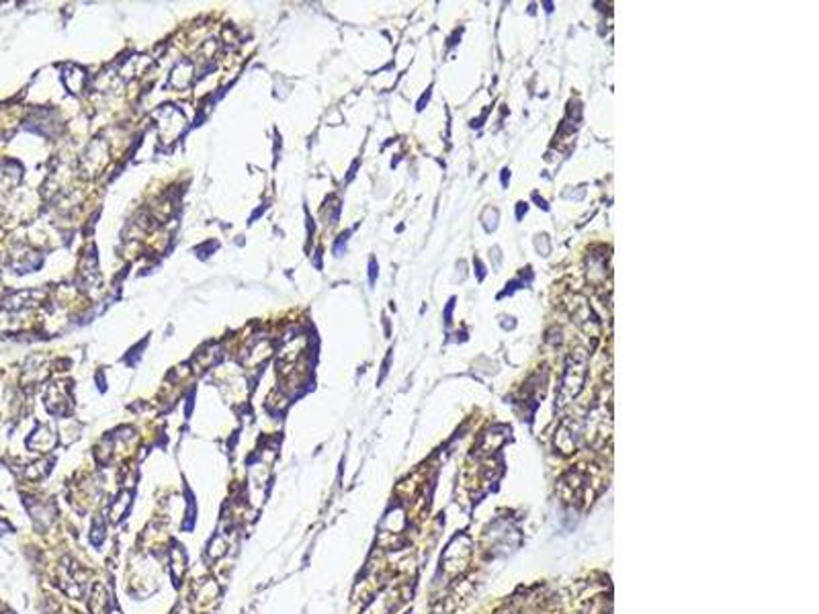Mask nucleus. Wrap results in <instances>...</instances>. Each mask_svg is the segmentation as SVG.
Segmentation results:
<instances>
[{"mask_svg":"<svg viewBox=\"0 0 819 614\" xmlns=\"http://www.w3.org/2000/svg\"><path fill=\"white\" fill-rule=\"evenodd\" d=\"M453 305H455V299H451L447 305V312H445V320L447 322H451V312H453Z\"/></svg>","mask_w":819,"mask_h":614,"instance_id":"nucleus-1","label":"nucleus"}]
</instances>
